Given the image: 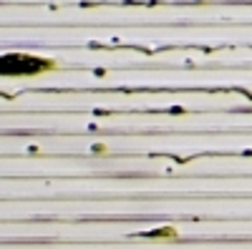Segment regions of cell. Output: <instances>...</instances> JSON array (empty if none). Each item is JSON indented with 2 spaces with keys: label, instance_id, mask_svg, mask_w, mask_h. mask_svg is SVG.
<instances>
[{
  "label": "cell",
  "instance_id": "obj_1",
  "mask_svg": "<svg viewBox=\"0 0 252 249\" xmlns=\"http://www.w3.org/2000/svg\"><path fill=\"white\" fill-rule=\"evenodd\" d=\"M3 73L15 76V73H40L51 68L48 60H40V58H31V55H5L3 58Z\"/></svg>",
  "mask_w": 252,
  "mask_h": 249
}]
</instances>
